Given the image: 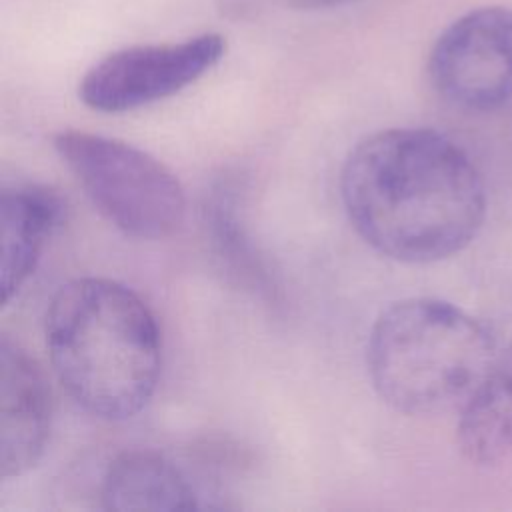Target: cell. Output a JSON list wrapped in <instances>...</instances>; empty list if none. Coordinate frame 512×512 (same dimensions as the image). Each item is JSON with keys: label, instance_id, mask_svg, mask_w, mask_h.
Wrapping results in <instances>:
<instances>
[{"label": "cell", "instance_id": "6da1fadb", "mask_svg": "<svg viewBox=\"0 0 512 512\" xmlns=\"http://www.w3.org/2000/svg\"><path fill=\"white\" fill-rule=\"evenodd\" d=\"M340 190L356 232L408 264L466 248L486 214L482 176L450 138L426 128L376 132L348 154Z\"/></svg>", "mask_w": 512, "mask_h": 512}, {"label": "cell", "instance_id": "7a4b0ae2", "mask_svg": "<svg viewBox=\"0 0 512 512\" xmlns=\"http://www.w3.org/2000/svg\"><path fill=\"white\" fill-rule=\"evenodd\" d=\"M46 346L60 384L98 418H132L156 390L158 324L120 282L88 276L60 286L46 314Z\"/></svg>", "mask_w": 512, "mask_h": 512}, {"label": "cell", "instance_id": "3957f363", "mask_svg": "<svg viewBox=\"0 0 512 512\" xmlns=\"http://www.w3.org/2000/svg\"><path fill=\"white\" fill-rule=\"evenodd\" d=\"M496 346L482 322L436 298H408L374 322L366 364L378 396L398 412L432 416L462 408Z\"/></svg>", "mask_w": 512, "mask_h": 512}, {"label": "cell", "instance_id": "277c9868", "mask_svg": "<svg viewBox=\"0 0 512 512\" xmlns=\"http://www.w3.org/2000/svg\"><path fill=\"white\" fill-rule=\"evenodd\" d=\"M54 148L100 214L140 240H160L184 222L178 178L148 152L100 134L64 130Z\"/></svg>", "mask_w": 512, "mask_h": 512}, {"label": "cell", "instance_id": "5b68a950", "mask_svg": "<svg viewBox=\"0 0 512 512\" xmlns=\"http://www.w3.org/2000/svg\"><path fill=\"white\" fill-rule=\"evenodd\" d=\"M226 52L220 34L140 44L98 60L80 80V100L98 112H126L168 98L202 78Z\"/></svg>", "mask_w": 512, "mask_h": 512}, {"label": "cell", "instance_id": "8992f818", "mask_svg": "<svg viewBox=\"0 0 512 512\" xmlns=\"http://www.w3.org/2000/svg\"><path fill=\"white\" fill-rule=\"evenodd\" d=\"M428 72L454 106L498 108L512 94V10L486 6L460 16L438 36Z\"/></svg>", "mask_w": 512, "mask_h": 512}, {"label": "cell", "instance_id": "52a82bcc", "mask_svg": "<svg viewBox=\"0 0 512 512\" xmlns=\"http://www.w3.org/2000/svg\"><path fill=\"white\" fill-rule=\"evenodd\" d=\"M50 392L34 358L14 340L0 342V476H20L44 452Z\"/></svg>", "mask_w": 512, "mask_h": 512}, {"label": "cell", "instance_id": "ba28073f", "mask_svg": "<svg viewBox=\"0 0 512 512\" xmlns=\"http://www.w3.org/2000/svg\"><path fill=\"white\" fill-rule=\"evenodd\" d=\"M62 200L38 186L4 188L0 194V290L2 302L34 274L46 240L60 224Z\"/></svg>", "mask_w": 512, "mask_h": 512}, {"label": "cell", "instance_id": "9c48e42d", "mask_svg": "<svg viewBox=\"0 0 512 512\" xmlns=\"http://www.w3.org/2000/svg\"><path fill=\"white\" fill-rule=\"evenodd\" d=\"M106 510H194L198 494L182 470L152 450H130L114 458L102 480Z\"/></svg>", "mask_w": 512, "mask_h": 512}, {"label": "cell", "instance_id": "30bf717a", "mask_svg": "<svg viewBox=\"0 0 512 512\" xmlns=\"http://www.w3.org/2000/svg\"><path fill=\"white\" fill-rule=\"evenodd\" d=\"M458 446L480 466L512 458V340L496 352L482 382L460 408Z\"/></svg>", "mask_w": 512, "mask_h": 512}, {"label": "cell", "instance_id": "8fae6325", "mask_svg": "<svg viewBox=\"0 0 512 512\" xmlns=\"http://www.w3.org/2000/svg\"><path fill=\"white\" fill-rule=\"evenodd\" d=\"M286 6L294 10H330L354 4L358 0H282Z\"/></svg>", "mask_w": 512, "mask_h": 512}]
</instances>
